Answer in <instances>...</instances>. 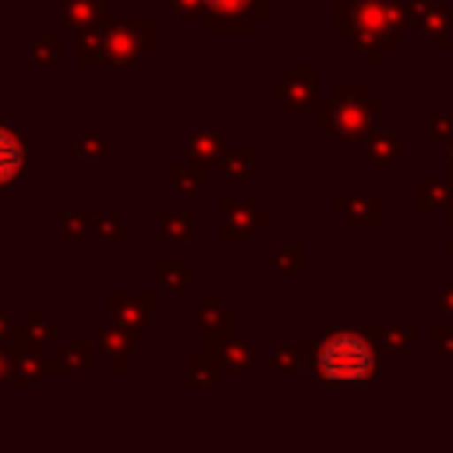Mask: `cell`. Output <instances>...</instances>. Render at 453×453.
<instances>
[{
  "label": "cell",
  "instance_id": "obj_1",
  "mask_svg": "<svg viewBox=\"0 0 453 453\" xmlns=\"http://www.w3.org/2000/svg\"><path fill=\"white\" fill-rule=\"evenodd\" d=\"M319 372L329 382H361L372 372V350L361 336L340 333L319 350Z\"/></svg>",
  "mask_w": 453,
  "mask_h": 453
},
{
  "label": "cell",
  "instance_id": "obj_2",
  "mask_svg": "<svg viewBox=\"0 0 453 453\" xmlns=\"http://www.w3.org/2000/svg\"><path fill=\"white\" fill-rule=\"evenodd\" d=\"M21 166H25V149H21V142H18L11 131L0 127V184L11 180V177H18Z\"/></svg>",
  "mask_w": 453,
  "mask_h": 453
},
{
  "label": "cell",
  "instance_id": "obj_3",
  "mask_svg": "<svg viewBox=\"0 0 453 453\" xmlns=\"http://www.w3.org/2000/svg\"><path fill=\"white\" fill-rule=\"evenodd\" d=\"M212 7H223V11H230V7H241V4H248V0H209Z\"/></svg>",
  "mask_w": 453,
  "mask_h": 453
}]
</instances>
